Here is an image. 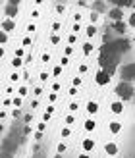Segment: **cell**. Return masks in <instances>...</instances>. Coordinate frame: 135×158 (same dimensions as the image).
<instances>
[{
  "label": "cell",
  "instance_id": "cell-7",
  "mask_svg": "<svg viewBox=\"0 0 135 158\" xmlns=\"http://www.w3.org/2000/svg\"><path fill=\"white\" fill-rule=\"evenodd\" d=\"M2 29H4V33H6V31L15 29V21H14V19H6V21L2 23Z\"/></svg>",
  "mask_w": 135,
  "mask_h": 158
},
{
  "label": "cell",
  "instance_id": "cell-23",
  "mask_svg": "<svg viewBox=\"0 0 135 158\" xmlns=\"http://www.w3.org/2000/svg\"><path fill=\"white\" fill-rule=\"evenodd\" d=\"M58 41H60V37L54 35V37H52V44H58Z\"/></svg>",
  "mask_w": 135,
  "mask_h": 158
},
{
  "label": "cell",
  "instance_id": "cell-13",
  "mask_svg": "<svg viewBox=\"0 0 135 158\" xmlns=\"http://www.w3.org/2000/svg\"><path fill=\"white\" fill-rule=\"evenodd\" d=\"M110 131H112V133H118V131H120V123H118V122H112V125H110Z\"/></svg>",
  "mask_w": 135,
  "mask_h": 158
},
{
  "label": "cell",
  "instance_id": "cell-28",
  "mask_svg": "<svg viewBox=\"0 0 135 158\" xmlns=\"http://www.w3.org/2000/svg\"><path fill=\"white\" fill-rule=\"evenodd\" d=\"M33 158H44V152H37V154H35Z\"/></svg>",
  "mask_w": 135,
  "mask_h": 158
},
{
  "label": "cell",
  "instance_id": "cell-15",
  "mask_svg": "<svg viewBox=\"0 0 135 158\" xmlns=\"http://www.w3.org/2000/svg\"><path fill=\"white\" fill-rule=\"evenodd\" d=\"M85 129H87V131H91V129H95V122H93V120H89V122L85 123Z\"/></svg>",
  "mask_w": 135,
  "mask_h": 158
},
{
  "label": "cell",
  "instance_id": "cell-16",
  "mask_svg": "<svg viewBox=\"0 0 135 158\" xmlns=\"http://www.w3.org/2000/svg\"><path fill=\"white\" fill-rule=\"evenodd\" d=\"M83 147H85V151H91V148H93V141H89V139H87L85 143H83Z\"/></svg>",
  "mask_w": 135,
  "mask_h": 158
},
{
  "label": "cell",
  "instance_id": "cell-22",
  "mask_svg": "<svg viewBox=\"0 0 135 158\" xmlns=\"http://www.w3.org/2000/svg\"><path fill=\"white\" fill-rule=\"evenodd\" d=\"M19 94H21V97H25V94H27V89H25V87H21V89H19Z\"/></svg>",
  "mask_w": 135,
  "mask_h": 158
},
{
  "label": "cell",
  "instance_id": "cell-8",
  "mask_svg": "<svg viewBox=\"0 0 135 158\" xmlns=\"http://www.w3.org/2000/svg\"><path fill=\"white\" fill-rule=\"evenodd\" d=\"M93 10L95 12H106V4L104 2H95L93 4Z\"/></svg>",
  "mask_w": 135,
  "mask_h": 158
},
{
  "label": "cell",
  "instance_id": "cell-1",
  "mask_svg": "<svg viewBox=\"0 0 135 158\" xmlns=\"http://www.w3.org/2000/svg\"><path fill=\"white\" fill-rule=\"evenodd\" d=\"M21 123H14V127L10 129V133L2 139V145H0V148H2L4 154H12L18 151L19 143L23 141V133H21Z\"/></svg>",
  "mask_w": 135,
  "mask_h": 158
},
{
  "label": "cell",
  "instance_id": "cell-12",
  "mask_svg": "<svg viewBox=\"0 0 135 158\" xmlns=\"http://www.w3.org/2000/svg\"><path fill=\"white\" fill-rule=\"evenodd\" d=\"M87 112H89V114H95V112H97V102H89V106H87Z\"/></svg>",
  "mask_w": 135,
  "mask_h": 158
},
{
  "label": "cell",
  "instance_id": "cell-20",
  "mask_svg": "<svg viewBox=\"0 0 135 158\" xmlns=\"http://www.w3.org/2000/svg\"><path fill=\"white\" fill-rule=\"evenodd\" d=\"M52 73H54V75H60V73H62V68H60V66H56V68H54V72H52Z\"/></svg>",
  "mask_w": 135,
  "mask_h": 158
},
{
  "label": "cell",
  "instance_id": "cell-26",
  "mask_svg": "<svg viewBox=\"0 0 135 158\" xmlns=\"http://www.w3.org/2000/svg\"><path fill=\"white\" fill-rule=\"evenodd\" d=\"M71 52H74V48H71V46H68V48H66V56H70Z\"/></svg>",
  "mask_w": 135,
  "mask_h": 158
},
{
  "label": "cell",
  "instance_id": "cell-3",
  "mask_svg": "<svg viewBox=\"0 0 135 158\" xmlns=\"http://www.w3.org/2000/svg\"><path fill=\"white\" fill-rule=\"evenodd\" d=\"M133 69H135L133 64H125V66H122V69H120L122 83H129L131 79H133Z\"/></svg>",
  "mask_w": 135,
  "mask_h": 158
},
{
  "label": "cell",
  "instance_id": "cell-25",
  "mask_svg": "<svg viewBox=\"0 0 135 158\" xmlns=\"http://www.w3.org/2000/svg\"><path fill=\"white\" fill-rule=\"evenodd\" d=\"M12 64H14V66H21V60H19V58H15V60L12 62Z\"/></svg>",
  "mask_w": 135,
  "mask_h": 158
},
{
  "label": "cell",
  "instance_id": "cell-2",
  "mask_svg": "<svg viewBox=\"0 0 135 158\" xmlns=\"http://www.w3.org/2000/svg\"><path fill=\"white\" fill-rule=\"evenodd\" d=\"M116 94L122 100H129L133 97V87H131V83H120V85L116 87Z\"/></svg>",
  "mask_w": 135,
  "mask_h": 158
},
{
  "label": "cell",
  "instance_id": "cell-6",
  "mask_svg": "<svg viewBox=\"0 0 135 158\" xmlns=\"http://www.w3.org/2000/svg\"><path fill=\"white\" fill-rule=\"evenodd\" d=\"M122 10H120V8H114V10H110V18H112L114 21H120L122 19Z\"/></svg>",
  "mask_w": 135,
  "mask_h": 158
},
{
  "label": "cell",
  "instance_id": "cell-27",
  "mask_svg": "<svg viewBox=\"0 0 135 158\" xmlns=\"http://www.w3.org/2000/svg\"><path fill=\"white\" fill-rule=\"evenodd\" d=\"M49 79V73H41V81H46Z\"/></svg>",
  "mask_w": 135,
  "mask_h": 158
},
{
  "label": "cell",
  "instance_id": "cell-4",
  "mask_svg": "<svg viewBox=\"0 0 135 158\" xmlns=\"http://www.w3.org/2000/svg\"><path fill=\"white\" fill-rule=\"evenodd\" d=\"M108 81H110V75H108V73H104V72L100 69V72L97 73V83H99V85H106Z\"/></svg>",
  "mask_w": 135,
  "mask_h": 158
},
{
  "label": "cell",
  "instance_id": "cell-24",
  "mask_svg": "<svg viewBox=\"0 0 135 158\" xmlns=\"http://www.w3.org/2000/svg\"><path fill=\"white\" fill-rule=\"evenodd\" d=\"M71 31H74V35H75L77 31H79V25H77V23H74V27H71Z\"/></svg>",
  "mask_w": 135,
  "mask_h": 158
},
{
  "label": "cell",
  "instance_id": "cell-10",
  "mask_svg": "<svg viewBox=\"0 0 135 158\" xmlns=\"http://www.w3.org/2000/svg\"><path fill=\"white\" fill-rule=\"evenodd\" d=\"M122 110H124V106L120 104V102H114V104H112V112H114V114H120Z\"/></svg>",
  "mask_w": 135,
  "mask_h": 158
},
{
  "label": "cell",
  "instance_id": "cell-18",
  "mask_svg": "<svg viewBox=\"0 0 135 158\" xmlns=\"http://www.w3.org/2000/svg\"><path fill=\"white\" fill-rule=\"evenodd\" d=\"M8 41V35L4 33V31H0V43H6Z\"/></svg>",
  "mask_w": 135,
  "mask_h": 158
},
{
  "label": "cell",
  "instance_id": "cell-11",
  "mask_svg": "<svg viewBox=\"0 0 135 158\" xmlns=\"http://www.w3.org/2000/svg\"><path fill=\"white\" fill-rule=\"evenodd\" d=\"M116 151H118V147H116L114 143H110V145H106V152H108V154H116Z\"/></svg>",
  "mask_w": 135,
  "mask_h": 158
},
{
  "label": "cell",
  "instance_id": "cell-29",
  "mask_svg": "<svg viewBox=\"0 0 135 158\" xmlns=\"http://www.w3.org/2000/svg\"><path fill=\"white\" fill-rule=\"evenodd\" d=\"M0 158H14V156H12V154H4V152H2V154H0Z\"/></svg>",
  "mask_w": 135,
  "mask_h": 158
},
{
  "label": "cell",
  "instance_id": "cell-21",
  "mask_svg": "<svg viewBox=\"0 0 135 158\" xmlns=\"http://www.w3.org/2000/svg\"><path fill=\"white\" fill-rule=\"evenodd\" d=\"M27 44H31V37H25V39H23V46H27Z\"/></svg>",
  "mask_w": 135,
  "mask_h": 158
},
{
  "label": "cell",
  "instance_id": "cell-14",
  "mask_svg": "<svg viewBox=\"0 0 135 158\" xmlns=\"http://www.w3.org/2000/svg\"><path fill=\"white\" fill-rule=\"evenodd\" d=\"M91 50H93V46H91L89 43H87V44H83V54H85V56H87V54H89Z\"/></svg>",
  "mask_w": 135,
  "mask_h": 158
},
{
  "label": "cell",
  "instance_id": "cell-30",
  "mask_svg": "<svg viewBox=\"0 0 135 158\" xmlns=\"http://www.w3.org/2000/svg\"><path fill=\"white\" fill-rule=\"evenodd\" d=\"M0 56H4V48H2V46H0Z\"/></svg>",
  "mask_w": 135,
  "mask_h": 158
},
{
  "label": "cell",
  "instance_id": "cell-17",
  "mask_svg": "<svg viewBox=\"0 0 135 158\" xmlns=\"http://www.w3.org/2000/svg\"><path fill=\"white\" fill-rule=\"evenodd\" d=\"M95 31H97V29H95L93 25H89V27H87V35H89V37H93V35H95Z\"/></svg>",
  "mask_w": 135,
  "mask_h": 158
},
{
  "label": "cell",
  "instance_id": "cell-5",
  "mask_svg": "<svg viewBox=\"0 0 135 158\" xmlns=\"http://www.w3.org/2000/svg\"><path fill=\"white\" fill-rule=\"evenodd\" d=\"M6 14L10 15V19H14V15L18 14V4H15V2H10V4L6 6Z\"/></svg>",
  "mask_w": 135,
  "mask_h": 158
},
{
  "label": "cell",
  "instance_id": "cell-9",
  "mask_svg": "<svg viewBox=\"0 0 135 158\" xmlns=\"http://www.w3.org/2000/svg\"><path fill=\"white\" fill-rule=\"evenodd\" d=\"M114 29L118 31V33H124V31H125V23L124 21H116L114 23Z\"/></svg>",
  "mask_w": 135,
  "mask_h": 158
},
{
  "label": "cell",
  "instance_id": "cell-31",
  "mask_svg": "<svg viewBox=\"0 0 135 158\" xmlns=\"http://www.w3.org/2000/svg\"><path fill=\"white\" fill-rule=\"evenodd\" d=\"M79 158H89V156H87V154H83V156H79Z\"/></svg>",
  "mask_w": 135,
  "mask_h": 158
},
{
  "label": "cell",
  "instance_id": "cell-19",
  "mask_svg": "<svg viewBox=\"0 0 135 158\" xmlns=\"http://www.w3.org/2000/svg\"><path fill=\"white\" fill-rule=\"evenodd\" d=\"M75 41H77V35H74V33H71V35H70V44H74Z\"/></svg>",
  "mask_w": 135,
  "mask_h": 158
}]
</instances>
